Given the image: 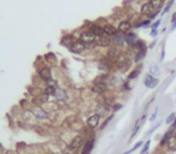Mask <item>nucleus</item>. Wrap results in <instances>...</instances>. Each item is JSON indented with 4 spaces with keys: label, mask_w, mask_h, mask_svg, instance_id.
I'll list each match as a JSON object with an SVG mask.
<instances>
[{
    "label": "nucleus",
    "mask_w": 176,
    "mask_h": 154,
    "mask_svg": "<svg viewBox=\"0 0 176 154\" xmlns=\"http://www.w3.org/2000/svg\"><path fill=\"white\" fill-rule=\"evenodd\" d=\"M80 41L85 45L86 47H93L95 45V35L92 32H85L81 34L80 36Z\"/></svg>",
    "instance_id": "obj_1"
},
{
    "label": "nucleus",
    "mask_w": 176,
    "mask_h": 154,
    "mask_svg": "<svg viewBox=\"0 0 176 154\" xmlns=\"http://www.w3.org/2000/svg\"><path fill=\"white\" fill-rule=\"evenodd\" d=\"M85 48H86V46L82 44L81 41H80V42L70 44V46H69V49H70L71 52H74V53H77V54L82 53V52L85 51Z\"/></svg>",
    "instance_id": "obj_2"
},
{
    "label": "nucleus",
    "mask_w": 176,
    "mask_h": 154,
    "mask_svg": "<svg viewBox=\"0 0 176 154\" xmlns=\"http://www.w3.org/2000/svg\"><path fill=\"white\" fill-rule=\"evenodd\" d=\"M143 83H145V86L147 87V88H156L157 87V83H158V81L154 78L151 74L150 75H147V76L145 77V81H143Z\"/></svg>",
    "instance_id": "obj_3"
},
{
    "label": "nucleus",
    "mask_w": 176,
    "mask_h": 154,
    "mask_svg": "<svg viewBox=\"0 0 176 154\" xmlns=\"http://www.w3.org/2000/svg\"><path fill=\"white\" fill-rule=\"evenodd\" d=\"M99 121H100V116H99V114H93V116H90V117L88 118V121H87L88 126H89V128H92V129L97 128V126L99 125Z\"/></svg>",
    "instance_id": "obj_4"
},
{
    "label": "nucleus",
    "mask_w": 176,
    "mask_h": 154,
    "mask_svg": "<svg viewBox=\"0 0 176 154\" xmlns=\"http://www.w3.org/2000/svg\"><path fill=\"white\" fill-rule=\"evenodd\" d=\"M90 32L94 34L95 36H99V37H103V36H106L104 30H103V27H99L97 24H92L90 25Z\"/></svg>",
    "instance_id": "obj_5"
},
{
    "label": "nucleus",
    "mask_w": 176,
    "mask_h": 154,
    "mask_svg": "<svg viewBox=\"0 0 176 154\" xmlns=\"http://www.w3.org/2000/svg\"><path fill=\"white\" fill-rule=\"evenodd\" d=\"M153 12H154L153 6H152L150 2L143 5V7H141V13H143V15H145V16H152Z\"/></svg>",
    "instance_id": "obj_6"
},
{
    "label": "nucleus",
    "mask_w": 176,
    "mask_h": 154,
    "mask_svg": "<svg viewBox=\"0 0 176 154\" xmlns=\"http://www.w3.org/2000/svg\"><path fill=\"white\" fill-rule=\"evenodd\" d=\"M93 147H94V139L92 137L90 140H88L87 142H86V144H85V147H83L82 153L81 154H90L92 149H93Z\"/></svg>",
    "instance_id": "obj_7"
},
{
    "label": "nucleus",
    "mask_w": 176,
    "mask_h": 154,
    "mask_svg": "<svg viewBox=\"0 0 176 154\" xmlns=\"http://www.w3.org/2000/svg\"><path fill=\"white\" fill-rule=\"evenodd\" d=\"M130 28H132V24H130L129 21H122L120 23V25H118V30L121 33H128L130 30Z\"/></svg>",
    "instance_id": "obj_8"
},
{
    "label": "nucleus",
    "mask_w": 176,
    "mask_h": 154,
    "mask_svg": "<svg viewBox=\"0 0 176 154\" xmlns=\"http://www.w3.org/2000/svg\"><path fill=\"white\" fill-rule=\"evenodd\" d=\"M81 143H82V137L81 136H76L69 144V149H71V151L76 149V148H78L81 146Z\"/></svg>",
    "instance_id": "obj_9"
},
{
    "label": "nucleus",
    "mask_w": 176,
    "mask_h": 154,
    "mask_svg": "<svg viewBox=\"0 0 176 154\" xmlns=\"http://www.w3.org/2000/svg\"><path fill=\"white\" fill-rule=\"evenodd\" d=\"M39 75H40V77L42 78V79H45V81H50L51 79V70L48 69V67H44V69H41L40 70V72H39Z\"/></svg>",
    "instance_id": "obj_10"
},
{
    "label": "nucleus",
    "mask_w": 176,
    "mask_h": 154,
    "mask_svg": "<svg viewBox=\"0 0 176 154\" xmlns=\"http://www.w3.org/2000/svg\"><path fill=\"white\" fill-rule=\"evenodd\" d=\"M95 44H98L99 46H101V47H106V46H109V45L111 44L110 36H103V37H99V39L95 41Z\"/></svg>",
    "instance_id": "obj_11"
},
{
    "label": "nucleus",
    "mask_w": 176,
    "mask_h": 154,
    "mask_svg": "<svg viewBox=\"0 0 176 154\" xmlns=\"http://www.w3.org/2000/svg\"><path fill=\"white\" fill-rule=\"evenodd\" d=\"M103 30H104V33H105L106 36L116 35V28L112 27V25H110V24H105V25L103 27Z\"/></svg>",
    "instance_id": "obj_12"
},
{
    "label": "nucleus",
    "mask_w": 176,
    "mask_h": 154,
    "mask_svg": "<svg viewBox=\"0 0 176 154\" xmlns=\"http://www.w3.org/2000/svg\"><path fill=\"white\" fill-rule=\"evenodd\" d=\"M166 146H168V149L171 151V152H175L176 151V137L174 135L170 136V139L168 140L166 142Z\"/></svg>",
    "instance_id": "obj_13"
},
{
    "label": "nucleus",
    "mask_w": 176,
    "mask_h": 154,
    "mask_svg": "<svg viewBox=\"0 0 176 154\" xmlns=\"http://www.w3.org/2000/svg\"><path fill=\"white\" fill-rule=\"evenodd\" d=\"M34 114H35V117L39 118V119H46V118L48 117V113L45 112L44 110H41V109H35V110H34Z\"/></svg>",
    "instance_id": "obj_14"
},
{
    "label": "nucleus",
    "mask_w": 176,
    "mask_h": 154,
    "mask_svg": "<svg viewBox=\"0 0 176 154\" xmlns=\"http://www.w3.org/2000/svg\"><path fill=\"white\" fill-rule=\"evenodd\" d=\"M106 90V84L103 83V82H98L93 86V92H97V93H104Z\"/></svg>",
    "instance_id": "obj_15"
},
{
    "label": "nucleus",
    "mask_w": 176,
    "mask_h": 154,
    "mask_svg": "<svg viewBox=\"0 0 176 154\" xmlns=\"http://www.w3.org/2000/svg\"><path fill=\"white\" fill-rule=\"evenodd\" d=\"M55 96H57L58 100H63V101L68 99V95H66L65 90H63V89H57V90H55Z\"/></svg>",
    "instance_id": "obj_16"
},
{
    "label": "nucleus",
    "mask_w": 176,
    "mask_h": 154,
    "mask_svg": "<svg viewBox=\"0 0 176 154\" xmlns=\"http://www.w3.org/2000/svg\"><path fill=\"white\" fill-rule=\"evenodd\" d=\"M163 1L164 0H150V4L153 6L154 10H159L161 6H162V4H163Z\"/></svg>",
    "instance_id": "obj_17"
},
{
    "label": "nucleus",
    "mask_w": 176,
    "mask_h": 154,
    "mask_svg": "<svg viewBox=\"0 0 176 154\" xmlns=\"http://www.w3.org/2000/svg\"><path fill=\"white\" fill-rule=\"evenodd\" d=\"M124 40H125L127 44L133 45V42H135V40H136V35H135V34H128V35L124 37Z\"/></svg>",
    "instance_id": "obj_18"
},
{
    "label": "nucleus",
    "mask_w": 176,
    "mask_h": 154,
    "mask_svg": "<svg viewBox=\"0 0 176 154\" xmlns=\"http://www.w3.org/2000/svg\"><path fill=\"white\" fill-rule=\"evenodd\" d=\"M53 93H55V87L53 86H48L47 88L45 89V95H52Z\"/></svg>",
    "instance_id": "obj_19"
},
{
    "label": "nucleus",
    "mask_w": 176,
    "mask_h": 154,
    "mask_svg": "<svg viewBox=\"0 0 176 154\" xmlns=\"http://www.w3.org/2000/svg\"><path fill=\"white\" fill-rule=\"evenodd\" d=\"M150 72H151V75H158V74H159V69H158V66L152 65L151 67H150Z\"/></svg>",
    "instance_id": "obj_20"
},
{
    "label": "nucleus",
    "mask_w": 176,
    "mask_h": 154,
    "mask_svg": "<svg viewBox=\"0 0 176 154\" xmlns=\"http://www.w3.org/2000/svg\"><path fill=\"white\" fill-rule=\"evenodd\" d=\"M145 53H146V51H145V48H141V51L138 53V57L135 58V60H140V59H143V57H145Z\"/></svg>",
    "instance_id": "obj_21"
},
{
    "label": "nucleus",
    "mask_w": 176,
    "mask_h": 154,
    "mask_svg": "<svg viewBox=\"0 0 176 154\" xmlns=\"http://www.w3.org/2000/svg\"><path fill=\"white\" fill-rule=\"evenodd\" d=\"M174 119H175V113H171L168 118H166V121H165V123L166 124H171L173 122H174Z\"/></svg>",
    "instance_id": "obj_22"
},
{
    "label": "nucleus",
    "mask_w": 176,
    "mask_h": 154,
    "mask_svg": "<svg viewBox=\"0 0 176 154\" xmlns=\"http://www.w3.org/2000/svg\"><path fill=\"white\" fill-rule=\"evenodd\" d=\"M139 72H140V69H138V70L133 71L132 74H130V76H129V78L132 79V78H135V77H138V75H139Z\"/></svg>",
    "instance_id": "obj_23"
},
{
    "label": "nucleus",
    "mask_w": 176,
    "mask_h": 154,
    "mask_svg": "<svg viewBox=\"0 0 176 154\" xmlns=\"http://www.w3.org/2000/svg\"><path fill=\"white\" fill-rule=\"evenodd\" d=\"M173 2H174V0H170V2H169V4H168V6L165 7V10H164V11H163V13H165V12H168V11H169V10H170V9H171V5H173Z\"/></svg>",
    "instance_id": "obj_24"
},
{
    "label": "nucleus",
    "mask_w": 176,
    "mask_h": 154,
    "mask_svg": "<svg viewBox=\"0 0 176 154\" xmlns=\"http://www.w3.org/2000/svg\"><path fill=\"white\" fill-rule=\"evenodd\" d=\"M148 147H150V141H147L146 142V144H145V147H143V152H141V154H145L146 152H147V149H148Z\"/></svg>",
    "instance_id": "obj_25"
},
{
    "label": "nucleus",
    "mask_w": 176,
    "mask_h": 154,
    "mask_svg": "<svg viewBox=\"0 0 176 154\" xmlns=\"http://www.w3.org/2000/svg\"><path fill=\"white\" fill-rule=\"evenodd\" d=\"M115 41H117V44H122L123 37H122V36H120V35H116V36H115Z\"/></svg>",
    "instance_id": "obj_26"
},
{
    "label": "nucleus",
    "mask_w": 176,
    "mask_h": 154,
    "mask_svg": "<svg viewBox=\"0 0 176 154\" xmlns=\"http://www.w3.org/2000/svg\"><path fill=\"white\" fill-rule=\"evenodd\" d=\"M141 144H143V142H138V143H136V144H135V146H134V147L132 148V151H135V149H136V148H139V147H140Z\"/></svg>",
    "instance_id": "obj_27"
},
{
    "label": "nucleus",
    "mask_w": 176,
    "mask_h": 154,
    "mask_svg": "<svg viewBox=\"0 0 176 154\" xmlns=\"http://www.w3.org/2000/svg\"><path fill=\"white\" fill-rule=\"evenodd\" d=\"M159 24H161V19H159V21H157V22L154 23V24H153V27H152V28H153V29H156V28H157V27H158Z\"/></svg>",
    "instance_id": "obj_28"
},
{
    "label": "nucleus",
    "mask_w": 176,
    "mask_h": 154,
    "mask_svg": "<svg viewBox=\"0 0 176 154\" xmlns=\"http://www.w3.org/2000/svg\"><path fill=\"white\" fill-rule=\"evenodd\" d=\"M154 118H156V112H154L153 114H152V116H151V118H150V121H153Z\"/></svg>",
    "instance_id": "obj_29"
},
{
    "label": "nucleus",
    "mask_w": 176,
    "mask_h": 154,
    "mask_svg": "<svg viewBox=\"0 0 176 154\" xmlns=\"http://www.w3.org/2000/svg\"><path fill=\"white\" fill-rule=\"evenodd\" d=\"M171 129H173V130H175L176 129V119L174 121V124H173V128H171Z\"/></svg>",
    "instance_id": "obj_30"
},
{
    "label": "nucleus",
    "mask_w": 176,
    "mask_h": 154,
    "mask_svg": "<svg viewBox=\"0 0 176 154\" xmlns=\"http://www.w3.org/2000/svg\"><path fill=\"white\" fill-rule=\"evenodd\" d=\"M156 34H157V32H156V29H154L153 32H152V36H154V35H156Z\"/></svg>",
    "instance_id": "obj_31"
},
{
    "label": "nucleus",
    "mask_w": 176,
    "mask_h": 154,
    "mask_svg": "<svg viewBox=\"0 0 176 154\" xmlns=\"http://www.w3.org/2000/svg\"><path fill=\"white\" fill-rule=\"evenodd\" d=\"M174 136H175V137H176V130H175V134H174Z\"/></svg>",
    "instance_id": "obj_32"
}]
</instances>
